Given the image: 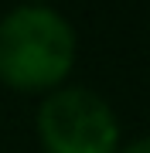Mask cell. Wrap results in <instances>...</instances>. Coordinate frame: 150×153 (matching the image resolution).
<instances>
[{
    "instance_id": "cell-1",
    "label": "cell",
    "mask_w": 150,
    "mask_h": 153,
    "mask_svg": "<svg viewBox=\"0 0 150 153\" xmlns=\"http://www.w3.org/2000/svg\"><path fill=\"white\" fill-rule=\"evenodd\" d=\"M75 27L61 10L21 4L0 17V85L51 95L75 68Z\"/></svg>"
},
{
    "instance_id": "cell-2",
    "label": "cell",
    "mask_w": 150,
    "mask_h": 153,
    "mask_svg": "<svg viewBox=\"0 0 150 153\" xmlns=\"http://www.w3.org/2000/svg\"><path fill=\"white\" fill-rule=\"evenodd\" d=\"M34 133L45 153H119V119L99 92L61 85L41 99Z\"/></svg>"
},
{
    "instance_id": "cell-3",
    "label": "cell",
    "mask_w": 150,
    "mask_h": 153,
    "mask_svg": "<svg viewBox=\"0 0 150 153\" xmlns=\"http://www.w3.org/2000/svg\"><path fill=\"white\" fill-rule=\"evenodd\" d=\"M119 153H150V136H140L133 143H126V146H119Z\"/></svg>"
}]
</instances>
